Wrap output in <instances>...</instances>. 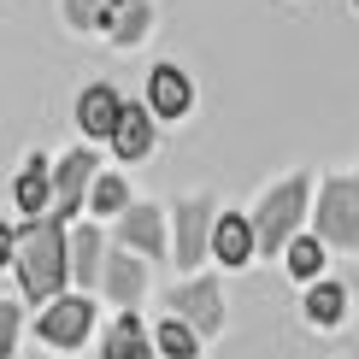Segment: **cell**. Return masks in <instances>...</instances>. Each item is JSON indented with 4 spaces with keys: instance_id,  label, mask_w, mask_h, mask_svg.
I'll list each match as a JSON object with an SVG mask.
<instances>
[{
    "instance_id": "44dd1931",
    "label": "cell",
    "mask_w": 359,
    "mask_h": 359,
    "mask_svg": "<svg viewBox=\"0 0 359 359\" xmlns=\"http://www.w3.org/2000/svg\"><path fill=\"white\" fill-rule=\"evenodd\" d=\"M147 341H154V353H165V359H194L201 353V336H194L183 318H159V330Z\"/></svg>"
},
{
    "instance_id": "8fae6325",
    "label": "cell",
    "mask_w": 359,
    "mask_h": 359,
    "mask_svg": "<svg viewBox=\"0 0 359 359\" xmlns=\"http://www.w3.org/2000/svg\"><path fill=\"white\" fill-rule=\"evenodd\" d=\"M154 118H189V107H194V83H189V71L183 65H154L147 71V100H142Z\"/></svg>"
},
{
    "instance_id": "8992f818",
    "label": "cell",
    "mask_w": 359,
    "mask_h": 359,
    "mask_svg": "<svg viewBox=\"0 0 359 359\" xmlns=\"http://www.w3.org/2000/svg\"><path fill=\"white\" fill-rule=\"evenodd\" d=\"M88 330H95V301L88 294H53L36 318V336L48 348H83Z\"/></svg>"
},
{
    "instance_id": "5b68a950",
    "label": "cell",
    "mask_w": 359,
    "mask_h": 359,
    "mask_svg": "<svg viewBox=\"0 0 359 359\" xmlns=\"http://www.w3.org/2000/svg\"><path fill=\"white\" fill-rule=\"evenodd\" d=\"M165 306H171V318H183L194 336H218L224 330V289H218V277H189V283H177V289L165 294Z\"/></svg>"
},
{
    "instance_id": "cb8c5ba5",
    "label": "cell",
    "mask_w": 359,
    "mask_h": 359,
    "mask_svg": "<svg viewBox=\"0 0 359 359\" xmlns=\"http://www.w3.org/2000/svg\"><path fill=\"white\" fill-rule=\"evenodd\" d=\"M12 253H18V224H0V265H12Z\"/></svg>"
},
{
    "instance_id": "d4e9b609",
    "label": "cell",
    "mask_w": 359,
    "mask_h": 359,
    "mask_svg": "<svg viewBox=\"0 0 359 359\" xmlns=\"http://www.w3.org/2000/svg\"><path fill=\"white\" fill-rule=\"evenodd\" d=\"M353 12H359V0H353Z\"/></svg>"
},
{
    "instance_id": "ac0fdd59",
    "label": "cell",
    "mask_w": 359,
    "mask_h": 359,
    "mask_svg": "<svg viewBox=\"0 0 359 359\" xmlns=\"http://www.w3.org/2000/svg\"><path fill=\"white\" fill-rule=\"evenodd\" d=\"M301 312H306V324H312V330H336V324H341V312H348V294H341V283H330V277L306 283Z\"/></svg>"
},
{
    "instance_id": "603a6c76",
    "label": "cell",
    "mask_w": 359,
    "mask_h": 359,
    "mask_svg": "<svg viewBox=\"0 0 359 359\" xmlns=\"http://www.w3.org/2000/svg\"><path fill=\"white\" fill-rule=\"evenodd\" d=\"M18 330H24L18 301H0V359H12V353H18Z\"/></svg>"
},
{
    "instance_id": "7a4b0ae2",
    "label": "cell",
    "mask_w": 359,
    "mask_h": 359,
    "mask_svg": "<svg viewBox=\"0 0 359 359\" xmlns=\"http://www.w3.org/2000/svg\"><path fill=\"white\" fill-rule=\"evenodd\" d=\"M306 206H312V177L306 171H294V177H283L277 189H265L259 206H253V218H248L253 224V253H283L289 236H301Z\"/></svg>"
},
{
    "instance_id": "d6986e66",
    "label": "cell",
    "mask_w": 359,
    "mask_h": 359,
    "mask_svg": "<svg viewBox=\"0 0 359 359\" xmlns=\"http://www.w3.org/2000/svg\"><path fill=\"white\" fill-rule=\"evenodd\" d=\"M83 201H88V212H95V218H118L130 206V183H124V177H112V171H95V183H88Z\"/></svg>"
},
{
    "instance_id": "3957f363",
    "label": "cell",
    "mask_w": 359,
    "mask_h": 359,
    "mask_svg": "<svg viewBox=\"0 0 359 359\" xmlns=\"http://www.w3.org/2000/svg\"><path fill=\"white\" fill-rule=\"evenodd\" d=\"M318 236L324 248L359 253V177H324L318 183Z\"/></svg>"
},
{
    "instance_id": "52a82bcc",
    "label": "cell",
    "mask_w": 359,
    "mask_h": 359,
    "mask_svg": "<svg viewBox=\"0 0 359 359\" xmlns=\"http://www.w3.org/2000/svg\"><path fill=\"white\" fill-rule=\"evenodd\" d=\"M212 218H218V206L206 201V194H189V201H177V242H171V259H177V271H194V265L206 259V242H212Z\"/></svg>"
},
{
    "instance_id": "277c9868",
    "label": "cell",
    "mask_w": 359,
    "mask_h": 359,
    "mask_svg": "<svg viewBox=\"0 0 359 359\" xmlns=\"http://www.w3.org/2000/svg\"><path fill=\"white\" fill-rule=\"evenodd\" d=\"M95 171H100V154H95V147H71L65 159H53V171H48L53 206H48V212H53L59 224H71V218L83 212V194H88V183H95Z\"/></svg>"
},
{
    "instance_id": "e0dca14e",
    "label": "cell",
    "mask_w": 359,
    "mask_h": 359,
    "mask_svg": "<svg viewBox=\"0 0 359 359\" xmlns=\"http://www.w3.org/2000/svg\"><path fill=\"white\" fill-rule=\"evenodd\" d=\"M100 359H159L154 341H147V324L136 318V312H118L107 341H100Z\"/></svg>"
},
{
    "instance_id": "7402d4cb",
    "label": "cell",
    "mask_w": 359,
    "mask_h": 359,
    "mask_svg": "<svg viewBox=\"0 0 359 359\" xmlns=\"http://www.w3.org/2000/svg\"><path fill=\"white\" fill-rule=\"evenodd\" d=\"M59 12L77 36H100V0H59Z\"/></svg>"
},
{
    "instance_id": "2e32d148",
    "label": "cell",
    "mask_w": 359,
    "mask_h": 359,
    "mask_svg": "<svg viewBox=\"0 0 359 359\" xmlns=\"http://www.w3.org/2000/svg\"><path fill=\"white\" fill-rule=\"evenodd\" d=\"M48 171H53V159L48 154H29L18 177H12V201H18V212L24 218H41L53 206V183H48Z\"/></svg>"
},
{
    "instance_id": "ba28073f",
    "label": "cell",
    "mask_w": 359,
    "mask_h": 359,
    "mask_svg": "<svg viewBox=\"0 0 359 359\" xmlns=\"http://www.w3.org/2000/svg\"><path fill=\"white\" fill-rule=\"evenodd\" d=\"M118 248H130L136 259H165L171 253V236H165V212H159L154 201H130L124 212H118Z\"/></svg>"
},
{
    "instance_id": "5bb4252c",
    "label": "cell",
    "mask_w": 359,
    "mask_h": 359,
    "mask_svg": "<svg viewBox=\"0 0 359 359\" xmlns=\"http://www.w3.org/2000/svg\"><path fill=\"white\" fill-rule=\"evenodd\" d=\"M206 253H212L224 271H242V265L253 259V224H248V212H218V218H212V242H206Z\"/></svg>"
},
{
    "instance_id": "9c48e42d",
    "label": "cell",
    "mask_w": 359,
    "mask_h": 359,
    "mask_svg": "<svg viewBox=\"0 0 359 359\" xmlns=\"http://www.w3.org/2000/svg\"><path fill=\"white\" fill-rule=\"evenodd\" d=\"M100 294L118 306V312H136V301L147 294V259H136L130 248H112L100 259Z\"/></svg>"
},
{
    "instance_id": "6da1fadb",
    "label": "cell",
    "mask_w": 359,
    "mask_h": 359,
    "mask_svg": "<svg viewBox=\"0 0 359 359\" xmlns=\"http://www.w3.org/2000/svg\"><path fill=\"white\" fill-rule=\"evenodd\" d=\"M12 265H18V289L29 306H48L53 294H65V224L53 212L41 218H24L18 224V253H12Z\"/></svg>"
},
{
    "instance_id": "4fadbf2b",
    "label": "cell",
    "mask_w": 359,
    "mask_h": 359,
    "mask_svg": "<svg viewBox=\"0 0 359 359\" xmlns=\"http://www.w3.org/2000/svg\"><path fill=\"white\" fill-rule=\"evenodd\" d=\"M118 112H124V95H118L112 83H88L83 95H77V130H83L88 142H112Z\"/></svg>"
},
{
    "instance_id": "30bf717a",
    "label": "cell",
    "mask_w": 359,
    "mask_h": 359,
    "mask_svg": "<svg viewBox=\"0 0 359 359\" xmlns=\"http://www.w3.org/2000/svg\"><path fill=\"white\" fill-rule=\"evenodd\" d=\"M100 259H107V236H100V224H77V230L65 236V277L77 283V294L100 289Z\"/></svg>"
},
{
    "instance_id": "ffe728a7",
    "label": "cell",
    "mask_w": 359,
    "mask_h": 359,
    "mask_svg": "<svg viewBox=\"0 0 359 359\" xmlns=\"http://www.w3.org/2000/svg\"><path fill=\"white\" fill-rule=\"evenodd\" d=\"M283 259H289V277L294 283H318L324 277V242H318V236H289Z\"/></svg>"
},
{
    "instance_id": "9a60e30c",
    "label": "cell",
    "mask_w": 359,
    "mask_h": 359,
    "mask_svg": "<svg viewBox=\"0 0 359 359\" xmlns=\"http://www.w3.org/2000/svg\"><path fill=\"white\" fill-rule=\"evenodd\" d=\"M147 29H154V6H147V0H100V36L107 41L136 48Z\"/></svg>"
},
{
    "instance_id": "7c38bea8",
    "label": "cell",
    "mask_w": 359,
    "mask_h": 359,
    "mask_svg": "<svg viewBox=\"0 0 359 359\" xmlns=\"http://www.w3.org/2000/svg\"><path fill=\"white\" fill-rule=\"evenodd\" d=\"M159 118L142 107V100H124V112H118V124H112V154L124 159V165H136V159L154 154V136H159Z\"/></svg>"
}]
</instances>
